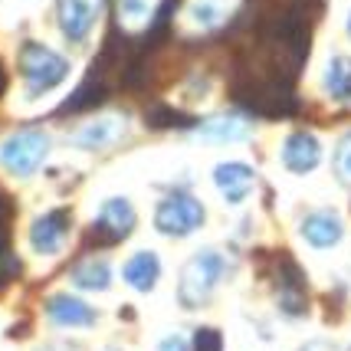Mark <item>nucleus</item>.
Instances as JSON below:
<instances>
[{
    "mask_svg": "<svg viewBox=\"0 0 351 351\" xmlns=\"http://www.w3.org/2000/svg\"><path fill=\"white\" fill-rule=\"evenodd\" d=\"M223 279H227V256L214 246H204L184 263L181 282H178V302L184 308L207 306Z\"/></svg>",
    "mask_w": 351,
    "mask_h": 351,
    "instance_id": "nucleus-1",
    "label": "nucleus"
},
{
    "mask_svg": "<svg viewBox=\"0 0 351 351\" xmlns=\"http://www.w3.org/2000/svg\"><path fill=\"white\" fill-rule=\"evenodd\" d=\"M204 223H207V210L194 194L174 191L168 197H161V204L154 207V230L171 240H184V237L197 233Z\"/></svg>",
    "mask_w": 351,
    "mask_h": 351,
    "instance_id": "nucleus-2",
    "label": "nucleus"
},
{
    "mask_svg": "<svg viewBox=\"0 0 351 351\" xmlns=\"http://www.w3.org/2000/svg\"><path fill=\"white\" fill-rule=\"evenodd\" d=\"M20 73H23V82H27L30 95H43V92L56 89L66 79L69 62H66V56L53 53L43 43H23V49H20Z\"/></svg>",
    "mask_w": 351,
    "mask_h": 351,
    "instance_id": "nucleus-3",
    "label": "nucleus"
},
{
    "mask_svg": "<svg viewBox=\"0 0 351 351\" xmlns=\"http://www.w3.org/2000/svg\"><path fill=\"white\" fill-rule=\"evenodd\" d=\"M46 154H49V138L40 128H23L14 132L0 145V165L3 171H10L14 178H30L43 168Z\"/></svg>",
    "mask_w": 351,
    "mask_h": 351,
    "instance_id": "nucleus-4",
    "label": "nucleus"
},
{
    "mask_svg": "<svg viewBox=\"0 0 351 351\" xmlns=\"http://www.w3.org/2000/svg\"><path fill=\"white\" fill-rule=\"evenodd\" d=\"M135 223H138V217H135L132 200L128 197H108L106 204H102L99 217L92 220L86 240H89L92 246H119L132 237Z\"/></svg>",
    "mask_w": 351,
    "mask_h": 351,
    "instance_id": "nucleus-5",
    "label": "nucleus"
},
{
    "mask_svg": "<svg viewBox=\"0 0 351 351\" xmlns=\"http://www.w3.org/2000/svg\"><path fill=\"white\" fill-rule=\"evenodd\" d=\"M69 230H73V217L69 210H46L30 223V250L36 256H60L62 246L69 243Z\"/></svg>",
    "mask_w": 351,
    "mask_h": 351,
    "instance_id": "nucleus-6",
    "label": "nucleus"
},
{
    "mask_svg": "<svg viewBox=\"0 0 351 351\" xmlns=\"http://www.w3.org/2000/svg\"><path fill=\"white\" fill-rule=\"evenodd\" d=\"M43 315L53 328H92L99 322L95 306H89L73 292H53L43 302Z\"/></svg>",
    "mask_w": 351,
    "mask_h": 351,
    "instance_id": "nucleus-7",
    "label": "nucleus"
},
{
    "mask_svg": "<svg viewBox=\"0 0 351 351\" xmlns=\"http://www.w3.org/2000/svg\"><path fill=\"white\" fill-rule=\"evenodd\" d=\"M299 237L312 250H335L345 240V223L335 210H312L299 220Z\"/></svg>",
    "mask_w": 351,
    "mask_h": 351,
    "instance_id": "nucleus-8",
    "label": "nucleus"
},
{
    "mask_svg": "<svg viewBox=\"0 0 351 351\" xmlns=\"http://www.w3.org/2000/svg\"><path fill=\"white\" fill-rule=\"evenodd\" d=\"M95 0H56V16H60V30L66 40L82 43L89 36L92 23H95Z\"/></svg>",
    "mask_w": 351,
    "mask_h": 351,
    "instance_id": "nucleus-9",
    "label": "nucleus"
},
{
    "mask_svg": "<svg viewBox=\"0 0 351 351\" xmlns=\"http://www.w3.org/2000/svg\"><path fill=\"white\" fill-rule=\"evenodd\" d=\"M253 184H256V174H253L250 165L223 161V165L214 168V187L220 191V197L227 204H243L250 197V191H253Z\"/></svg>",
    "mask_w": 351,
    "mask_h": 351,
    "instance_id": "nucleus-10",
    "label": "nucleus"
},
{
    "mask_svg": "<svg viewBox=\"0 0 351 351\" xmlns=\"http://www.w3.org/2000/svg\"><path fill=\"white\" fill-rule=\"evenodd\" d=\"M122 279L132 292L148 295V292L158 286V279H161V256H158L154 250H138V253H132L122 266Z\"/></svg>",
    "mask_w": 351,
    "mask_h": 351,
    "instance_id": "nucleus-11",
    "label": "nucleus"
},
{
    "mask_svg": "<svg viewBox=\"0 0 351 351\" xmlns=\"http://www.w3.org/2000/svg\"><path fill=\"white\" fill-rule=\"evenodd\" d=\"M322 161V145L315 135L308 132H292L282 145V165L292 171V174H308L315 171Z\"/></svg>",
    "mask_w": 351,
    "mask_h": 351,
    "instance_id": "nucleus-12",
    "label": "nucleus"
},
{
    "mask_svg": "<svg viewBox=\"0 0 351 351\" xmlns=\"http://www.w3.org/2000/svg\"><path fill=\"white\" fill-rule=\"evenodd\" d=\"M122 138H125V119H99V122L82 125L73 135V145L86 148V152H102V148H112Z\"/></svg>",
    "mask_w": 351,
    "mask_h": 351,
    "instance_id": "nucleus-13",
    "label": "nucleus"
},
{
    "mask_svg": "<svg viewBox=\"0 0 351 351\" xmlns=\"http://www.w3.org/2000/svg\"><path fill=\"white\" fill-rule=\"evenodd\" d=\"M69 282L79 292H108L112 286V266L102 256H86L69 269Z\"/></svg>",
    "mask_w": 351,
    "mask_h": 351,
    "instance_id": "nucleus-14",
    "label": "nucleus"
},
{
    "mask_svg": "<svg viewBox=\"0 0 351 351\" xmlns=\"http://www.w3.org/2000/svg\"><path fill=\"white\" fill-rule=\"evenodd\" d=\"M194 135L204 141H243L250 138V122L237 119V115H223V119H210L194 128Z\"/></svg>",
    "mask_w": 351,
    "mask_h": 351,
    "instance_id": "nucleus-15",
    "label": "nucleus"
},
{
    "mask_svg": "<svg viewBox=\"0 0 351 351\" xmlns=\"http://www.w3.org/2000/svg\"><path fill=\"white\" fill-rule=\"evenodd\" d=\"M325 92L335 99L351 106V56H332L325 66Z\"/></svg>",
    "mask_w": 351,
    "mask_h": 351,
    "instance_id": "nucleus-16",
    "label": "nucleus"
},
{
    "mask_svg": "<svg viewBox=\"0 0 351 351\" xmlns=\"http://www.w3.org/2000/svg\"><path fill=\"white\" fill-rule=\"evenodd\" d=\"M20 273H23V266L16 260V253L14 250H3V253H0V289H7Z\"/></svg>",
    "mask_w": 351,
    "mask_h": 351,
    "instance_id": "nucleus-17",
    "label": "nucleus"
},
{
    "mask_svg": "<svg viewBox=\"0 0 351 351\" xmlns=\"http://www.w3.org/2000/svg\"><path fill=\"white\" fill-rule=\"evenodd\" d=\"M191 351H223V335L217 328H197Z\"/></svg>",
    "mask_w": 351,
    "mask_h": 351,
    "instance_id": "nucleus-18",
    "label": "nucleus"
},
{
    "mask_svg": "<svg viewBox=\"0 0 351 351\" xmlns=\"http://www.w3.org/2000/svg\"><path fill=\"white\" fill-rule=\"evenodd\" d=\"M335 171L345 184H351V138H345L335 152Z\"/></svg>",
    "mask_w": 351,
    "mask_h": 351,
    "instance_id": "nucleus-19",
    "label": "nucleus"
},
{
    "mask_svg": "<svg viewBox=\"0 0 351 351\" xmlns=\"http://www.w3.org/2000/svg\"><path fill=\"white\" fill-rule=\"evenodd\" d=\"M10 217H14V207H10V200L0 194V253L3 250H10Z\"/></svg>",
    "mask_w": 351,
    "mask_h": 351,
    "instance_id": "nucleus-20",
    "label": "nucleus"
},
{
    "mask_svg": "<svg viewBox=\"0 0 351 351\" xmlns=\"http://www.w3.org/2000/svg\"><path fill=\"white\" fill-rule=\"evenodd\" d=\"M154 351H191V341H187L181 332H171V335H165L161 341H158V348Z\"/></svg>",
    "mask_w": 351,
    "mask_h": 351,
    "instance_id": "nucleus-21",
    "label": "nucleus"
},
{
    "mask_svg": "<svg viewBox=\"0 0 351 351\" xmlns=\"http://www.w3.org/2000/svg\"><path fill=\"white\" fill-rule=\"evenodd\" d=\"M3 89H7V73H3V66H0V95H3Z\"/></svg>",
    "mask_w": 351,
    "mask_h": 351,
    "instance_id": "nucleus-22",
    "label": "nucleus"
},
{
    "mask_svg": "<svg viewBox=\"0 0 351 351\" xmlns=\"http://www.w3.org/2000/svg\"><path fill=\"white\" fill-rule=\"evenodd\" d=\"M348 33H351V16H348Z\"/></svg>",
    "mask_w": 351,
    "mask_h": 351,
    "instance_id": "nucleus-23",
    "label": "nucleus"
},
{
    "mask_svg": "<svg viewBox=\"0 0 351 351\" xmlns=\"http://www.w3.org/2000/svg\"><path fill=\"white\" fill-rule=\"evenodd\" d=\"M106 351H119V348H106Z\"/></svg>",
    "mask_w": 351,
    "mask_h": 351,
    "instance_id": "nucleus-24",
    "label": "nucleus"
}]
</instances>
